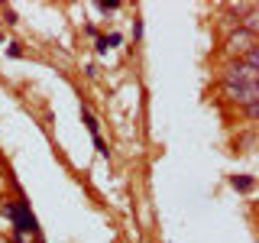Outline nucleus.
Segmentation results:
<instances>
[{
    "label": "nucleus",
    "instance_id": "6e6552de",
    "mask_svg": "<svg viewBox=\"0 0 259 243\" xmlns=\"http://www.w3.org/2000/svg\"><path fill=\"white\" fill-rule=\"evenodd\" d=\"M0 172H4V166H0Z\"/></svg>",
    "mask_w": 259,
    "mask_h": 243
},
{
    "label": "nucleus",
    "instance_id": "f257e3e1",
    "mask_svg": "<svg viewBox=\"0 0 259 243\" xmlns=\"http://www.w3.org/2000/svg\"><path fill=\"white\" fill-rule=\"evenodd\" d=\"M221 85L224 88H240V85H259V68H249L246 62L230 59L221 71Z\"/></svg>",
    "mask_w": 259,
    "mask_h": 243
},
{
    "label": "nucleus",
    "instance_id": "423d86ee",
    "mask_svg": "<svg viewBox=\"0 0 259 243\" xmlns=\"http://www.w3.org/2000/svg\"><path fill=\"white\" fill-rule=\"evenodd\" d=\"M243 113H246L249 120H256V113H259V101H256V104H246V107H243Z\"/></svg>",
    "mask_w": 259,
    "mask_h": 243
},
{
    "label": "nucleus",
    "instance_id": "7ed1b4c3",
    "mask_svg": "<svg viewBox=\"0 0 259 243\" xmlns=\"http://www.w3.org/2000/svg\"><path fill=\"white\" fill-rule=\"evenodd\" d=\"M227 101H233L237 107H246V104L259 101V85H240V88H224Z\"/></svg>",
    "mask_w": 259,
    "mask_h": 243
},
{
    "label": "nucleus",
    "instance_id": "39448f33",
    "mask_svg": "<svg viewBox=\"0 0 259 243\" xmlns=\"http://www.w3.org/2000/svg\"><path fill=\"white\" fill-rule=\"evenodd\" d=\"M120 43V36H104V39H97V49H101V52H107L110 46H117Z\"/></svg>",
    "mask_w": 259,
    "mask_h": 243
},
{
    "label": "nucleus",
    "instance_id": "f03ea898",
    "mask_svg": "<svg viewBox=\"0 0 259 243\" xmlns=\"http://www.w3.org/2000/svg\"><path fill=\"white\" fill-rule=\"evenodd\" d=\"M253 46H256V32L249 29V26H240L237 32H230V36H227V52H233L237 59L246 52V49H253Z\"/></svg>",
    "mask_w": 259,
    "mask_h": 243
},
{
    "label": "nucleus",
    "instance_id": "20e7f679",
    "mask_svg": "<svg viewBox=\"0 0 259 243\" xmlns=\"http://www.w3.org/2000/svg\"><path fill=\"white\" fill-rule=\"evenodd\" d=\"M230 185H233L237 191H249V188H253V178H246V175H237V178H230Z\"/></svg>",
    "mask_w": 259,
    "mask_h": 243
},
{
    "label": "nucleus",
    "instance_id": "0eeeda50",
    "mask_svg": "<svg viewBox=\"0 0 259 243\" xmlns=\"http://www.w3.org/2000/svg\"><path fill=\"white\" fill-rule=\"evenodd\" d=\"M0 205H4V194H0Z\"/></svg>",
    "mask_w": 259,
    "mask_h": 243
}]
</instances>
